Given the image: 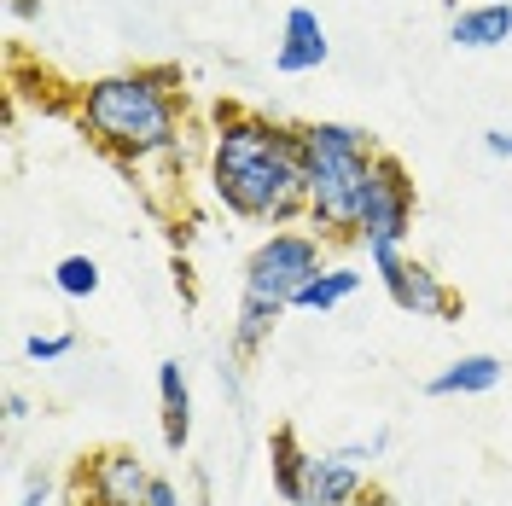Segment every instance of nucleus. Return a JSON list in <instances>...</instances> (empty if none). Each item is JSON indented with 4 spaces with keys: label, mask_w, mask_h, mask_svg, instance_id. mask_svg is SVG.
Returning a JSON list of instances; mask_svg holds the SVG:
<instances>
[{
    "label": "nucleus",
    "mask_w": 512,
    "mask_h": 506,
    "mask_svg": "<svg viewBox=\"0 0 512 506\" xmlns=\"http://www.w3.org/2000/svg\"><path fill=\"white\" fill-rule=\"evenodd\" d=\"M210 187L233 216L286 227L303 216V152L297 128L262 117L251 105H216L210 134Z\"/></svg>",
    "instance_id": "f257e3e1"
},
{
    "label": "nucleus",
    "mask_w": 512,
    "mask_h": 506,
    "mask_svg": "<svg viewBox=\"0 0 512 506\" xmlns=\"http://www.w3.org/2000/svg\"><path fill=\"white\" fill-rule=\"evenodd\" d=\"M76 123L123 169L169 158L181 146V70L175 64H140V70L99 76L76 94Z\"/></svg>",
    "instance_id": "f03ea898"
},
{
    "label": "nucleus",
    "mask_w": 512,
    "mask_h": 506,
    "mask_svg": "<svg viewBox=\"0 0 512 506\" xmlns=\"http://www.w3.org/2000/svg\"><path fill=\"white\" fill-rule=\"evenodd\" d=\"M303 152V216L326 245H361V204L373 187L379 146L355 123H297Z\"/></svg>",
    "instance_id": "7ed1b4c3"
},
{
    "label": "nucleus",
    "mask_w": 512,
    "mask_h": 506,
    "mask_svg": "<svg viewBox=\"0 0 512 506\" xmlns=\"http://www.w3.org/2000/svg\"><path fill=\"white\" fill-rule=\"evenodd\" d=\"M326 268V239L309 233V227H274L262 245L245 262V303H262V309H280L286 315L297 303V291Z\"/></svg>",
    "instance_id": "20e7f679"
},
{
    "label": "nucleus",
    "mask_w": 512,
    "mask_h": 506,
    "mask_svg": "<svg viewBox=\"0 0 512 506\" xmlns=\"http://www.w3.org/2000/svg\"><path fill=\"white\" fill-rule=\"evenodd\" d=\"M152 489H158V477L140 460V448L111 443V448H94L76 466V495H70V506H146Z\"/></svg>",
    "instance_id": "39448f33"
},
{
    "label": "nucleus",
    "mask_w": 512,
    "mask_h": 506,
    "mask_svg": "<svg viewBox=\"0 0 512 506\" xmlns=\"http://www.w3.org/2000/svg\"><path fill=\"white\" fill-rule=\"evenodd\" d=\"M408 233H414V181H408L402 158L379 152L373 187H367V204H361V245H396V251H408Z\"/></svg>",
    "instance_id": "423d86ee"
},
{
    "label": "nucleus",
    "mask_w": 512,
    "mask_h": 506,
    "mask_svg": "<svg viewBox=\"0 0 512 506\" xmlns=\"http://www.w3.org/2000/svg\"><path fill=\"white\" fill-rule=\"evenodd\" d=\"M379 274V285L390 291V303L402 309V315L414 320H454L460 315V297L443 285V274L431 268V262H419V256H396V262H384V268H373Z\"/></svg>",
    "instance_id": "0eeeda50"
},
{
    "label": "nucleus",
    "mask_w": 512,
    "mask_h": 506,
    "mask_svg": "<svg viewBox=\"0 0 512 506\" xmlns=\"http://www.w3.org/2000/svg\"><path fill=\"white\" fill-rule=\"evenodd\" d=\"M373 483H367V466L355 454H309V472H303V501L297 506H350L361 501Z\"/></svg>",
    "instance_id": "6e6552de"
},
{
    "label": "nucleus",
    "mask_w": 512,
    "mask_h": 506,
    "mask_svg": "<svg viewBox=\"0 0 512 506\" xmlns=\"http://www.w3.org/2000/svg\"><path fill=\"white\" fill-rule=\"evenodd\" d=\"M332 53V41H326V24H320L315 6H291L286 24H280V47H274V70L280 76H309L320 70Z\"/></svg>",
    "instance_id": "1a4fd4ad"
},
{
    "label": "nucleus",
    "mask_w": 512,
    "mask_h": 506,
    "mask_svg": "<svg viewBox=\"0 0 512 506\" xmlns=\"http://www.w3.org/2000/svg\"><path fill=\"white\" fill-rule=\"evenodd\" d=\"M448 41L466 53H495L512 41V0H483V6H460L448 18Z\"/></svg>",
    "instance_id": "9d476101"
},
{
    "label": "nucleus",
    "mask_w": 512,
    "mask_h": 506,
    "mask_svg": "<svg viewBox=\"0 0 512 506\" xmlns=\"http://www.w3.org/2000/svg\"><path fill=\"white\" fill-rule=\"evenodd\" d=\"M495 384H501V361H495L489 349H472V355L448 361L443 373H431V379H425V396H431V402H448V396H489Z\"/></svg>",
    "instance_id": "9b49d317"
},
{
    "label": "nucleus",
    "mask_w": 512,
    "mask_h": 506,
    "mask_svg": "<svg viewBox=\"0 0 512 506\" xmlns=\"http://www.w3.org/2000/svg\"><path fill=\"white\" fill-rule=\"evenodd\" d=\"M158 408H163V443L187 448V437H192V390H187L181 361H163L158 367Z\"/></svg>",
    "instance_id": "f8f14e48"
},
{
    "label": "nucleus",
    "mask_w": 512,
    "mask_h": 506,
    "mask_svg": "<svg viewBox=\"0 0 512 506\" xmlns=\"http://www.w3.org/2000/svg\"><path fill=\"white\" fill-rule=\"evenodd\" d=\"M355 291H361V268H350V262H326L315 280L297 291V303H291V309H309V315H332L338 303H350Z\"/></svg>",
    "instance_id": "ddd939ff"
},
{
    "label": "nucleus",
    "mask_w": 512,
    "mask_h": 506,
    "mask_svg": "<svg viewBox=\"0 0 512 506\" xmlns=\"http://www.w3.org/2000/svg\"><path fill=\"white\" fill-rule=\"evenodd\" d=\"M268 472H274V489L286 495L291 506L303 501V472H309V448L297 443V431L291 425H274V437H268Z\"/></svg>",
    "instance_id": "4468645a"
},
{
    "label": "nucleus",
    "mask_w": 512,
    "mask_h": 506,
    "mask_svg": "<svg viewBox=\"0 0 512 506\" xmlns=\"http://www.w3.org/2000/svg\"><path fill=\"white\" fill-rule=\"evenodd\" d=\"M274 326H280V309H262V303H245V297H239V315H233V355L251 361L256 349L274 338Z\"/></svg>",
    "instance_id": "2eb2a0df"
},
{
    "label": "nucleus",
    "mask_w": 512,
    "mask_h": 506,
    "mask_svg": "<svg viewBox=\"0 0 512 506\" xmlns=\"http://www.w3.org/2000/svg\"><path fill=\"white\" fill-rule=\"evenodd\" d=\"M53 291H59V297H70V303H82V297H94L99 291V262L94 256H59V262H53Z\"/></svg>",
    "instance_id": "dca6fc26"
},
{
    "label": "nucleus",
    "mask_w": 512,
    "mask_h": 506,
    "mask_svg": "<svg viewBox=\"0 0 512 506\" xmlns=\"http://www.w3.org/2000/svg\"><path fill=\"white\" fill-rule=\"evenodd\" d=\"M70 349H76L70 332H35L30 344H24V355H30V361H64Z\"/></svg>",
    "instance_id": "f3484780"
},
{
    "label": "nucleus",
    "mask_w": 512,
    "mask_h": 506,
    "mask_svg": "<svg viewBox=\"0 0 512 506\" xmlns=\"http://www.w3.org/2000/svg\"><path fill=\"white\" fill-rule=\"evenodd\" d=\"M483 152L489 158H512V128H489L483 134Z\"/></svg>",
    "instance_id": "a211bd4d"
},
{
    "label": "nucleus",
    "mask_w": 512,
    "mask_h": 506,
    "mask_svg": "<svg viewBox=\"0 0 512 506\" xmlns=\"http://www.w3.org/2000/svg\"><path fill=\"white\" fill-rule=\"evenodd\" d=\"M47 495H53V483H47V477H30V483H24V501H18V506H47Z\"/></svg>",
    "instance_id": "6ab92c4d"
},
{
    "label": "nucleus",
    "mask_w": 512,
    "mask_h": 506,
    "mask_svg": "<svg viewBox=\"0 0 512 506\" xmlns=\"http://www.w3.org/2000/svg\"><path fill=\"white\" fill-rule=\"evenodd\" d=\"M146 506H181V489H175L169 477H158V489L146 495Z\"/></svg>",
    "instance_id": "aec40b11"
},
{
    "label": "nucleus",
    "mask_w": 512,
    "mask_h": 506,
    "mask_svg": "<svg viewBox=\"0 0 512 506\" xmlns=\"http://www.w3.org/2000/svg\"><path fill=\"white\" fill-rule=\"evenodd\" d=\"M6 419H12V425L30 419V396H24V390H6Z\"/></svg>",
    "instance_id": "412c9836"
},
{
    "label": "nucleus",
    "mask_w": 512,
    "mask_h": 506,
    "mask_svg": "<svg viewBox=\"0 0 512 506\" xmlns=\"http://www.w3.org/2000/svg\"><path fill=\"white\" fill-rule=\"evenodd\" d=\"M350 506H390V495H384V489H367V495H361V501H350Z\"/></svg>",
    "instance_id": "4be33fe9"
},
{
    "label": "nucleus",
    "mask_w": 512,
    "mask_h": 506,
    "mask_svg": "<svg viewBox=\"0 0 512 506\" xmlns=\"http://www.w3.org/2000/svg\"><path fill=\"white\" fill-rule=\"evenodd\" d=\"M6 12H12V18H30V12H35V0H12Z\"/></svg>",
    "instance_id": "5701e85b"
}]
</instances>
